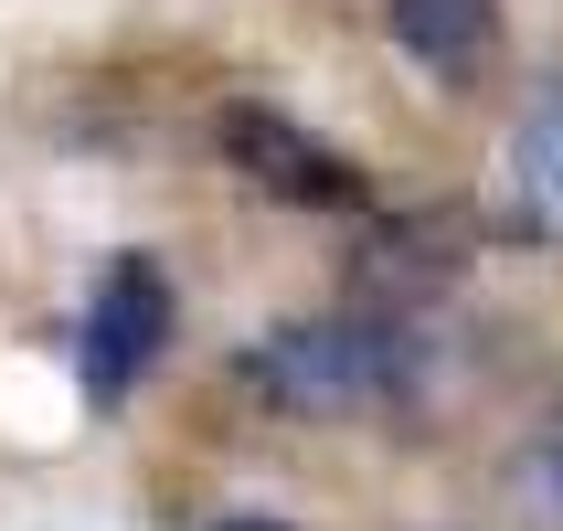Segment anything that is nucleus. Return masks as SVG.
<instances>
[{"instance_id":"f257e3e1","label":"nucleus","mask_w":563,"mask_h":531,"mask_svg":"<svg viewBox=\"0 0 563 531\" xmlns=\"http://www.w3.org/2000/svg\"><path fill=\"white\" fill-rule=\"evenodd\" d=\"M245 394L277 414H341V405H394L415 394V341L394 319H277L245 341Z\"/></svg>"},{"instance_id":"f03ea898","label":"nucleus","mask_w":563,"mask_h":531,"mask_svg":"<svg viewBox=\"0 0 563 531\" xmlns=\"http://www.w3.org/2000/svg\"><path fill=\"white\" fill-rule=\"evenodd\" d=\"M159 341H170V277H159L150 255H118L107 277H96L86 298V330H75V373H86V405H128L139 394V373L159 362Z\"/></svg>"},{"instance_id":"7ed1b4c3","label":"nucleus","mask_w":563,"mask_h":531,"mask_svg":"<svg viewBox=\"0 0 563 531\" xmlns=\"http://www.w3.org/2000/svg\"><path fill=\"white\" fill-rule=\"evenodd\" d=\"M213 139H223V159H234L255 191H277V202H362V170H351L330 139H309L298 118H277V107H223Z\"/></svg>"},{"instance_id":"20e7f679","label":"nucleus","mask_w":563,"mask_h":531,"mask_svg":"<svg viewBox=\"0 0 563 531\" xmlns=\"http://www.w3.org/2000/svg\"><path fill=\"white\" fill-rule=\"evenodd\" d=\"M383 32H394L426 75H468L500 22H489V0H383Z\"/></svg>"},{"instance_id":"39448f33","label":"nucleus","mask_w":563,"mask_h":531,"mask_svg":"<svg viewBox=\"0 0 563 531\" xmlns=\"http://www.w3.org/2000/svg\"><path fill=\"white\" fill-rule=\"evenodd\" d=\"M510 181H521L532 223H563V75L521 107V128H510Z\"/></svg>"},{"instance_id":"423d86ee","label":"nucleus","mask_w":563,"mask_h":531,"mask_svg":"<svg viewBox=\"0 0 563 531\" xmlns=\"http://www.w3.org/2000/svg\"><path fill=\"white\" fill-rule=\"evenodd\" d=\"M521 500L542 510V521L563 531V405L532 425V446H521Z\"/></svg>"},{"instance_id":"0eeeda50","label":"nucleus","mask_w":563,"mask_h":531,"mask_svg":"<svg viewBox=\"0 0 563 531\" xmlns=\"http://www.w3.org/2000/svg\"><path fill=\"white\" fill-rule=\"evenodd\" d=\"M213 531H287V521H255V510H223Z\"/></svg>"}]
</instances>
